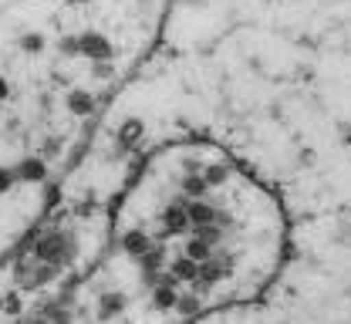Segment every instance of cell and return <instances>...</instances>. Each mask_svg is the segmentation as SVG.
I'll list each match as a JSON object with an SVG mask.
<instances>
[{
  "label": "cell",
  "instance_id": "obj_1",
  "mask_svg": "<svg viewBox=\"0 0 351 324\" xmlns=\"http://www.w3.org/2000/svg\"><path fill=\"white\" fill-rule=\"evenodd\" d=\"M179 240L169 253L166 290L186 287V304L243 301L274 280L284 257L280 203L226 155L193 149L179 159L176 189L152 223L122 236L132 257Z\"/></svg>",
  "mask_w": 351,
  "mask_h": 324
},
{
  "label": "cell",
  "instance_id": "obj_2",
  "mask_svg": "<svg viewBox=\"0 0 351 324\" xmlns=\"http://www.w3.org/2000/svg\"><path fill=\"white\" fill-rule=\"evenodd\" d=\"M75 253V233L71 230H44L21 257H17V280L24 287H38L54 277Z\"/></svg>",
  "mask_w": 351,
  "mask_h": 324
},
{
  "label": "cell",
  "instance_id": "obj_3",
  "mask_svg": "<svg viewBox=\"0 0 351 324\" xmlns=\"http://www.w3.org/2000/svg\"><path fill=\"white\" fill-rule=\"evenodd\" d=\"M3 95H7V85H3V82H0V98H3Z\"/></svg>",
  "mask_w": 351,
  "mask_h": 324
}]
</instances>
